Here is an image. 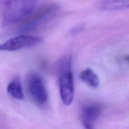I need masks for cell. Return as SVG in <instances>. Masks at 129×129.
Instances as JSON below:
<instances>
[{"mask_svg":"<svg viewBox=\"0 0 129 129\" xmlns=\"http://www.w3.org/2000/svg\"><path fill=\"white\" fill-rule=\"evenodd\" d=\"M7 91L15 99L23 100L24 98L23 93L19 78H15L9 83L7 87Z\"/></svg>","mask_w":129,"mask_h":129,"instance_id":"ba28073f","label":"cell"},{"mask_svg":"<svg viewBox=\"0 0 129 129\" xmlns=\"http://www.w3.org/2000/svg\"><path fill=\"white\" fill-rule=\"evenodd\" d=\"M37 0H6L3 5V21L6 25L20 22L35 10Z\"/></svg>","mask_w":129,"mask_h":129,"instance_id":"7a4b0ae2","label":"cell"},{"mask_svg":"<svg viewBox=\"0 0 129 129\" xmlns=\"http://www.w3.org/2000/svg\"><path fill=\"white\" fill-rule=\"evenodd\" d=\"M40 37L28 35H21L12 38L3 44H0V50L15 51L25 48L36 46L42 43Z\"/></svg>","mask_w":129,"mask_h":129,"instance_id":"5b68a950","label":"cell"},{"mask_svg":"<svg viewBox=\"0 0 129 129\" xmlns=\"http://www.w3.org/2000/svg\"><path fill=\"white\" fill-rule=\"evenodd\" d=\"M59 10V6L57 4H49L40 8V10L30 15L25 19L24 23L19 28L20 33H28L37 28L52 18L54 17Z\"/></svg>","mask_w":129,"mask_h":129,"instance_id":"3957f363","label":"cell"},{"mask_svg":"<svg viewBox=\"0 0 129 129\" xmlns=\"http://www.w3.org/2000/svg\"><path fill=\"white\" fill-rule=\"evenodd\" d=\"M102 112L100 105L96 103L84 105L81 109V120L84 128H93Z\"/></svg>","mask_w":129,"mask_h":129,"instance_id":"8992f818","label":"cell"},{"mask_svg":"<svg viewBox=\"0 0 129 129\" xmlns=\"http://www.w3.org/2000/svg\"><path fill=\"white\" fill-rule=\"evenodd\" d=\"M26 88L30 98L34 103L39 106L46 103L48 99L47 91L44 81L39 74L34 73L28 76Z\"/></svg>","mask_w":129,"mask_h":129,"instance_id":"277c9868","label":"cell"},{"mask_svg":"<svg viewBox=\"0 0 129 129\" xmlns=\"http://www.w3.org/2000/svg\"><path fill=\"white\" fill-rule=\"evenodd\" d=\"M71 66V57L66 55L59 60L57 68L60 98L67 106L71 104L74 98V77Z\"/></svg>","mask_w":129,"mask_h":129,"instance_id":"6da1fadb","label":"cell"},{"mask_svg":"<svg viewBox=\"0 0 129 129\" xmlns=\"http://www.w3.org/2000/svg\"><path fill=\"white\" fill-rule=\"evenodd\" d=\"M80 78L83 82L86 83L92 88H97L100 84L98 76L90 68H87L80 74Z\"/></svg>","mask_w":129,"mask_h":129,"instance_id":"9c48e42d","label":"cell"},{"mask_svg":"<svg viewBox=\"0 0 129 129\" xmlns=\"http://www.w3.org/2000/svg\"><path fill=\"white\" fill-rule=\"evenodd\" d=\"M84 26L83 25H77L75 27H74L73 28L71 29V34L72 35H76V34H79V33H80L81 31H82L84 30Z\"/></svg>","mask_w":129,"mask_h":129,"instance_id":"30bf717a","label":"cell"},{"mask_svg":"<svg viewBox=\"0 0 129 129\" xmlns=\"http://www.w3.org/2000/svg\"><path fill=\"white\" fill-rule=\"evenodd\" d=\"M128 0H104L100 4V7L103 10L115 11L128 8Z\"/></svg>","mask_w":129,"mask_h":129,"instance_id":"52a82bcc","label":"cell"}]
</instances>
